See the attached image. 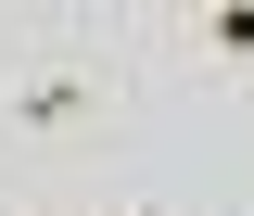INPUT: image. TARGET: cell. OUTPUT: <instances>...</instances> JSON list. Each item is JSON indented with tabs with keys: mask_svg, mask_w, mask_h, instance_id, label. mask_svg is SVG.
I'll use <instances>...</instances> for the list:
<instances>
[{
	"mask_svg": "<svg viewBox=\"0 0 254 216\" xmlns=\"http://www.w3.org/2000/svg\"><path fill=\"white\" fill-rule=\"evenodd\" d=\"M140 102V51L89 26H13L0 51V140L13 153H102Z\"/></svg>",
	"mask_w": 254,
	"mask_h": 216,
	"instance_id": "cell-1",
	"label": "cell"
},
{
	"mask_svg": "<svg viewBox=\"0 0 254 216\" xmlns=\"http://www.w3.org/2000/svg\"><path fill=\"white\" fill-rule=\"evenodd\" d=\"M165 51H178L190 76H229V89H254V0H203V13H165Z\"/></svg>",
	"mask_w": 254,
	"mask_h": 216,
	"instance_id": "cell-2",
	"label": "cell"
},
{
	"mask_svg": "<svg viewBox=\"0 0 254 216\" xmlns=\"http://www.w3.org/2000/svg\"><path fill=\"white\" fill-rule=\"evenodd\" d=\"M216 165H229V191H254V89L216 115Z\"/></svg>",
	"mask_w": 254,
	"mask_h": 216,
	"instance_id": "cell-3",
	"label": "cell"
},
{
	"mask_svg": "<svg viewBox=\"0 0 254 216\" xmlns=\"http://www.w3.org/2000/svg\"><path fill=\"white\" fill-rule=\"evenodd\" d=\"M0 51H13V26H0Z\"/></svg>",
	"mask_w": 254,
	"mask_h": 216,
	"instance_id": "cell-4",
	"label": "cell"
},
{
	"mask_svg": "<svg viewBox=\"0 0 254 216\" xmlns=\"http://www.w3.org/2000/svg\"><path fill=\"white\" fill-rule=\"evenodd\" d=\"M140 216H165V204H140Z\"/></svg>",
	"mask_w": 254,
	"mask_h": 216,
	"instance_id": "cell-5",
	"label": "cell"
}]
</instances>
